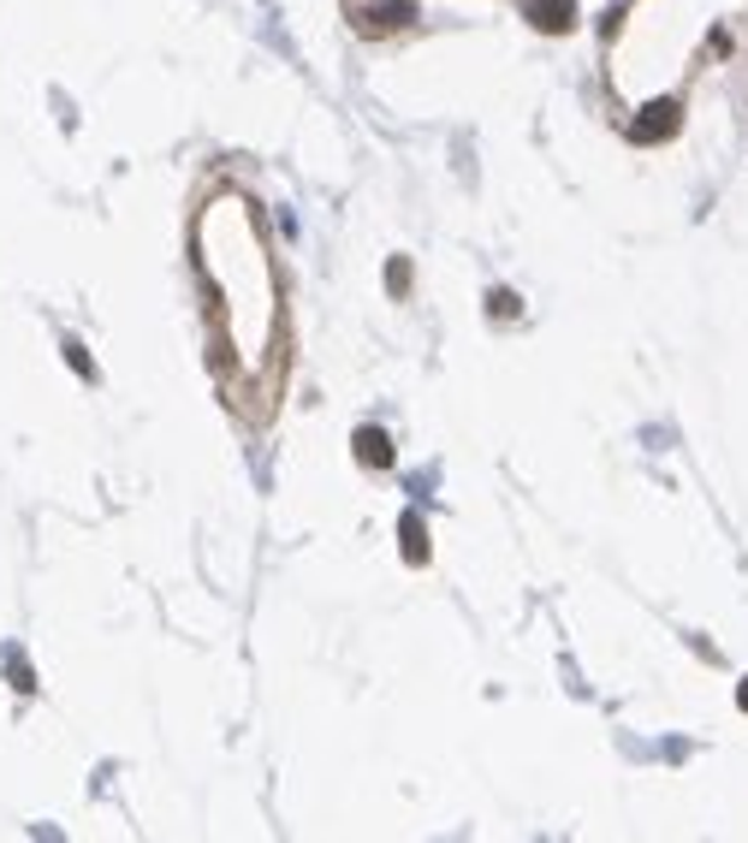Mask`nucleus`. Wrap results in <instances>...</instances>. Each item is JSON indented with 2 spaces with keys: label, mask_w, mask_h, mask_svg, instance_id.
I'll use <instances>...</instances> for the list:
<instances>
[{
  "label": "nucleus",
  "mask_w": 748,
  "mask_h": 843,
  "mask_svg": "<svg viewBox=\"0 0 748 843\" xmlns=\"http://www.w3.org/2000/svg\"><path fill=\"white\" fill-rule=\"evenodd\" d=\"M743 707H748V684H743Z\"/></svg>",
  "instance_id": "nucleus-2"
},
{
  "label": "nucleus",
  "mask_w": 748,
  "mask_h": 843,
  "mask_svg": "<svg viewBox=\"0 0 748 843\" xmlns=\"http://www.w3.org/2000/svg\"><path fill=\"white\" fill-rule=\"evenodd\" d=\"M196 273L202 292H208L214 362H220L226 405L262 422L274 410V386L286 381L280 292H274L262 220L238 191H220L196 214Z\"/></svg>",
  "instance_id": "nucleus-1"
}]
</instances>
